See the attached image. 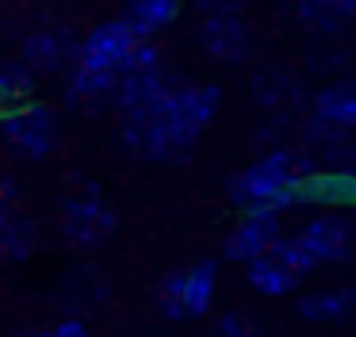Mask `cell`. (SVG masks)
<instances>
[{
  "label": "cell",
  "instance_id": "8992f818",
  "mask_svg": "<svg viewBox=\"0 0 356 337\" xmlns=\"http://www.w3.org/2000/svg\"><path fill=\"white\" fill-rule=\"evenodd\" d=\"M276 237H280V214L245 211V219H241L238 226L230 230V237H226V257L249 265V260L264 257Z\"/></svg>",
  "mask_w": 356,
  "mask_h": 337
},
{
  "label": "cell",
  "instance_id": "4fadbf2b",
  "mask_svg": "<svg viewBox=\"0 0 356 337\" xmlns=\"http://www.w3.org/2000/svg\"><path fill=\"white\" fill-rule=\"evenodd\" d=\"M31 222L12 214L8 207H0V257H12V260H24L31 253Z\"/></svg>",
  "mask_w": 356,
  "mask_h": 337
},
{
  "label": "cell",
  "instance_id": "2e32d148",
  "mask_svg": "<svg viewBox=\"0 0 356 337\" xmlns=\"http://www.w3.org/2000/svg\"><path fill=\"white\" fill-rule=\"evenodd\" d=\"M31 92H35L31 65H4V69H0V104L19 107V104L31 100Z\"/></svg>",
  "mask_w": 356,
  "mask_h": 337
},
{
  "label": "cell",
  "instance_id": "603a6c76",
  "mask_svg": "<svg viewBox=\"0 0 356 337\" xmlns=\"http://www.w3.org/2000/svg\"><path fill=\"white\" fill-rule=\"evenodd\" d=\"M19 337H50V334H47V329H24Z\"/></svg>",
  "mask_w": 356,
  "mask_h": 337
},
{
  "label": "cell",
  "instance_id": "44dd1931",
  "mask_svg": "<svg viewBox=\"0 0 356 337\" xmlns=\"http://www.w3.org/2000/svg\"><path fill=\"white\" fill-rule=\"evenodd\" d=\"M50 337H92V329L85 326L81 318H62L54 329H47Z\"/></svg>",
  "mask_w": 356,
  "mask_h": 337
},
{
  "label": "cell",
  "instance_id": "ffe728a7",
  "mask_svg": "<svg viewBox=\"0 0 356 337\" xmlns=\"http://www.w3.org/2000/svg\"><path fill=\"white\" fill-rule=\"evenodd\" d=\"M215 337H257V322H249L245 314H226L222 322H218V329H215Z\"/></svg>",
  "mask_w": 356,
  "mask_h": 337
},
{
  "label": "cell",
  "instance_id": "9a60e30c",
  "mask_svg": "<svg viewBox=\"0 0 356 337\" xmlns=\"http://www.w3.org/2000/svg\"><path fill=\"white\" fill-rule=\"evenodd\" d=\"M268 257H276L280 265H284L287 272H295V276H299V280H302V276H307V272H314V268H318L314 253H310L307 245L299 242V237H284V234H280L276 242H272Z\"/></svg>",
  "mask_w": 356,
  "mask_h": 337
},
{
  "label": "cell",
  "instance_id": "7a4b0ae2",
  "mask_svg": "<svg viewBox=\"0 0 356 337\" xmlns=\"http://www.w3.org/2000/svg\"><path fill=\"white\" fill-rule=\"evenodd\" d=\"M215 288H218V265L215 260H200L192 268L165 276L157 288V306L165 318L184 322V318H203L215 303Z\"/></svg>",
  "mask_w": 356,
  "mask_h": 337
},
{
  "label": "cell",
  "instance_id": "8fae6325",
  "mask_svg": "<svg viewBox=\"0 0 356 337\" xmlns=\"http://www.w3.org/2000/svg\"><path fill=\"white\" fill-rule=\"evenodd\" d=\"M245 280L253 283V291H261V295H268V299H280V295H291L295 288H299V276L295 272H287L284 265H280L276 257H257V260H249L245 265Z\"/></svg>",
  "mask_w": 356,
  "mask_h": 337
},
{
  "label": "cell",
  "instance_id": "7c38bea8",
  "mask_svg": "<svg viewBox=\"0 0 356 337\" xmlns=\"http://www.w3.org/2000/svg\"><path fill=\"white\" fill-rule=\"evenodd\" d=\"M356 295L353 291H310L299 299V314L307 322H337L353 311Z\"/></svg>",
  "mask_w": 356,
  "mask_h": 337
},
{
  "label": "cell",
  "instance_id": "7402d4cb",
  "mask_svg": "<svg viewBox=\"0 0 356 337\" xmlns=\"http://www.w3.org/2000/svg\"><path fill=\"white\" fill-rule=\"evenodd\" d=\"M16 203V180L0 173V207H12Z\"/></svg>",
  "mask_w": 356,
  "mask_h": 337
},
{
  "label": "cell",
  "instance_id": "9c48e42d",
  "mask_svg": "<svg viewBox=\"0 0 356 337\" xmlns=\"http://www.w3.org/2000/svg\"><path fill=\"white\" fill-rule=\"evenodd\" d=\"M203 46H207L211 58H222V61H234L245 54L249 46V35L234 15H211L207 27H203Z\"/></svg>",
  "mask_w": 356,
  "mask_h": 337
},
{
  "label": "cell",
  "instance_id": "d6986e66",
  "mask_svg": "<svg viewBox=\"0 0 356 337\" xmlns=\"http://www.w3.org/2000/svg\"><path fill=\"white\" fill-rule=\"evenodd\" d=\"M157 65H161L157 46L149 42V38H138L134 50H131V58H127V65H123V77H131V73H157Z\"/></svg>",
  "mask_w": 356,
  "mask_h": 337
},
{
  "label": "cell",
  "instance_id": "30bf717a",
  "mask_svg": "<svg viewBox=\"0 0 356 337\" xmlns=\"http://www.w3.org/2000/svg\"><path fill=\"white\" fill-rule=\"evenodd\" d=\"M299 199H314V203H330V207H356V176L314 173L299 188Z\"/></svg>",
  "mask_w": 356,
  "mask_h": 337
},
{
  "label": "cell",
  "instance_id": "3957f363",
  "mask_svg": "<svg viewBox=\"0 0 356 337\" xmlns=\"http://www.w3.org/2000/svg\"><path fill=\"white\" fill-rule=\"evenodd\" d=\"M58 134H62V123L47 104H19L0 115V138L27 157H47L58 146Z\"/></svg>",
  "mask_w": 356,
  "mask_h": 337
},
{
  "label": "cell",
  "instance_id": "52a82bcc",
  "mask_svg": "<svg viewBox=\"0 0 356 337\" xmlns=\"http://www.w3.org/2000/svg\"><path fill=\"white\" fill-rule=\"evenodd\" d=\"M310 253H314L318 265H330V260H345L348 253V226L333 214H322V219H310L302 226V234H295Z\"/></svg>",
  "mask_w": 356,
  "mask_h": 337
},
{
  "label": "cell",
  "instance_id": "5b68a950",
  "mask_svg": "<svg viewBox=\"0 0 356 337\" xmlns=\"http://www.w3.org/2000/svg\"><path fill=\"white\" fill-rule=\"evenodd\" d=\"M134 42H138V35H134V31L127 27L123 19L100 23V27H96L92 35L85 38V42H81V50H77V65L104 69V73L123 77V65H127V58H131Z\"/></svg>",
  "mask_w": 356,
  "mask_h": 337
},
{
  "label": "cell",
  "instance_id": "e0dca14e",
  "mask_svg": "<svg viewBox=\"0 0 356 337\" xmlns=\"http://www.w3.org/2000/svg\"><path fill=\"white\" fill-rule=\"evenodd\" d=\"M119 84L115 73H104V69H88V65H77L73 69V96H100V92H111Z\"/></svg>",
  "mask_w": 356,
  "mask_h": 337
},
{
  "label": "cell",
  "instance_id": "6da1fadb",
  "mask_svg": "<svg viewBox=\"0 0 356 337\" xmlns=\"http://www.w3.org/2000/svg\"><path fill=\"white\" fill-rule=\"evenodd\" d=\"M314 176V165L299 153H287V150H276L268 157L253 161L245 173L234 176L230 184V196L241 211H268V214H280L287 207L299 203V188Z\"/></svg>",
  "mask_w": 356,
  "mask_h": 337
},
{
  "label": "cell",
  "instance_id": "5bb4252c",
  "mask_svg": "<svg viewBox=\"0 0 356 337\" xmlns=\"http://www.w3.org/2000/svg\"><path fill=\"white\" fill-rule=\"evenodd\" d=\"M314 107L325 123H333V127H356V92L345 88V84H341V88L318 92Z\"/></svg>",
  "mask_w": 356,
  "mask_h": 337
},
{
  "label": "cell",
  "instance_id": "ba28073f",
  "mask_svg": "<svg viewBox=\"0 0 356 337\" xmlns=\"http://www.w3.org/2000/svg\"><path fill=\"white\" fill-rule=\"evenodd\" d=\"M180 15V0H127L123 23L138 38H154L157 31L172 27Z\"/></svg>",
  "mask_w": 356,
  "mask_h": 337
},
{
  "label": "cell",
  "instance_id": "ac0fdd59",
  "mask_svg": "<svg viewBox=\"0 0 356 337\" xmlns=\"http://www.w3.org/2000/svg\"><path fill=\"white\" fill-rule=\"evenodd\" d=\"M27 54H31V61L39 69H54L58 61L70 54V42H65V38H58V35H35V42L27 46Z\"/></svg>",
  "mask_w": 356,
  "mask_h": 337
},
{
  "label": "cell",
  "instance_id": "277c9868",
  "mask_svg": "<svg viewBox=\"0 0 356 337\" xmlns=\"http://www.w3.org/2000/svg\"><path fill=\"white\" fill-rule=\"evenodd\" d=\"M115 211L100 199V191L88 188L85 196H65L62 199V234L77 249H96V245L111 242L115 234Z\"/></svg>",
  "mask_w": 356,
  "mask_h": 337
}]
</instances>
